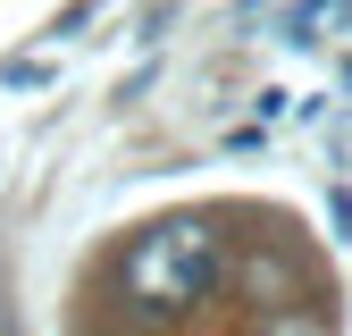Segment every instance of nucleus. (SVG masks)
<instances>
[{
    "mask_svg": "<svg viewBox=\"0 0 352 336\" xmlns=\"http://www.w3.org/2000/svg\"><path fill=\"white\" fill-rule=\"evenodd\" d=\"M126 294L143 311H193L201 294L218 286V235L210 219H168V227H143L126 244Z\"/></svg>",
    "mask_w": 352,
    "mask_h": 336,
    "instance_id": "nucleus-1",
    "label": "nucleus"
}]
</instances>
